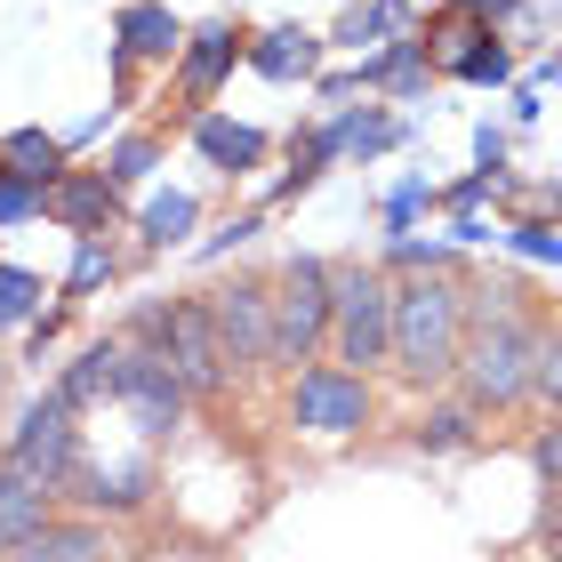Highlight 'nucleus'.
Masks as SVG:
<instances>
[{
  "mask_svg": "<svg viewBox=\"0 0 562 562\" xmlns=\"http://www.w3.org/2000/svg\"><path fill=\"white\" fill-rule=\"evenodd\" d=\"M33 305H41V281L0 266V322H33Z\"/></svg>",
  "mask_w": 562,
  "mask_h": 562,
  "instance_id": "obj_20",
  "label": "nucleus"
},
{
  "mask_svg": "<svg viewBox=\"0 0 562 562\" xmlns=\"http://www.w3.org/2000/svg\"><path fill=\"white\" fill-rule=\"evenodd\" d=\"M458 9H506V0H458Z\"/></svg>",
  "mask_w": 562,
  "mask_h": 562,
  "instance_id": "obj_32",
  "label": "nucleus"
},
{
  "mask_svg": "<svg viewBox=\"0 0 562 562\" xmlns=\"http://www.w3.org/2000/svg\"><path fill=\"white\" fill-rule=\"evenodd\" d=\"M225 72H234V24H210V33H193V48H186V97H210Z\"/></svg>",
  "mask_w": 562,
  "mask_h": 562,
  "instance_id": "obj_12",
  "label": "nucleus"
},
{
  "mask_svg": "<svg viewBox=\"0 0 562 562\" xmlns=\"http://www.w3.org/2000/svg\"><path fill=\"white\" fill-rule=\"evenodd\" d=\"M426 442H434V450L467 442V418H458V411H442V418H426Z\"/></svg>",
  "mask_w": 562,
  "mask_h": 562,
  "instance_id": "obj_30",
  "label": "nucleus"
},
{
  "mask_svg": "<svg viewBox=\"0 0 562 562\" xmlns=\"http://www.w3.org/2000/svg\"><path fill=\"white\" fill-rule=\"evenodd\" d=\"M210 329H217L225 362H266V346H273V297L266 290H225L210 305Z\"/></svg>",
  "mask_w": 562,
  "mask_h": 562,
  "instance_id": "obj_7",
  "label": "nucleus"
},
{
  "mask_svg": "<svg viewBox=\"0 0 562 562\" xmlns=\"http://www.w3.org/2000/svg\"><path fill=\"white\" fill-rule=\"evenodd\" d=\"M530 362H539V338H530L515 314H491V305H482V329L458 346V370H467L474 402H515L530 386Z\"/></svg>",
  "mask_w": 562,
  "mask_h": 562,
  "instance_id": "obj_2",
  "label": "nucleus"
},
{
  "mask_svg": "<svg viewBox=\"0 0 562 562\" xmlns=\"http://www.w3.org/2000/svg\"><path fill=\"white\" fill-rule=\"evenodd\" d=\"M113 394L137 411V426H177V411H186V386H177V370L161 362V353H121Z\"/></svg>",
  "mask_w": 562,
  "mask_h": 562,
  "instance_id": "obj_9",
  "label": "nucleus"
},
{
  "mask_svg": "<svg viewBox=\"0 0 562 562\" xmlns=\"http://www.w3.org/2000/svg\"><path fill=\"white\" fill-rule=\"evenodd\" d=\"M186 225H193V201H186V193H161V201L145 210V234L161 241V249H169V241H186Z\"/></svg>",
  "mask_w": 562,
  "mask_h": 562,
  "instance_id": "obj_19",
  "label": "nucleus"
},
{
  "mask_svg": "<svg viewBox=\"0 0 562 562\" xmlns=\"http://www.w3.org/2000/svg\"><path fill=\"white\" fill-rule=\"evenodd\" d=\"M322 329H329V273L314 258H297L290 273H281V297H273V346H266V362H305Z\"/></svg>",
  "mask_w": 562,
  "mask_h": 562,
  "instance_id": "obj_6",
  "label": "nucleus"
},
{
  "mask_svg": "<svg viewBox=\"0 0 562 562\" xmlns=\"http://www.w3.org/2000/svg\"><path fill=\"white\" fill-rule=\"evenodd\" d=\"M386 33H402V9H394V0H370V9L346 16V41H353V48H362V41H386Z\"/></svg>",
  "mask_w": 562,
  "mask_h": 562,
  "instance_id": "obj_21",
  "label": "nucleus"
},
{
  "mask_svg": "<svg viewBox=\"0 0 562 562\" xmlns=\"http://www.w3.org/2000/svg\"><path fill=\"white\" fill-rule=\"evenodd\" d=\"M97 554H105V539H97V530H81V522H72V530H33V539H24V554L16 562H97Z\"/></svg>",
  "mask_w": 562,
  "mask_h": 562,
  "instance_id": "obj_16",
  "label": "nucleus"
},
{
  "mask_svg": "<svg viewBox=\"0 0 562 562\" xmlns=\"http://www.w3.org/2000/svg\"><path fill=\"white\" fill-rule=\"evenodd\" d=\"M329 322H338V353L346 362H386V346H394V290L353 266V273L329 281Z\"/></svg>",
  "mask_w": 562,
  "mask_h": 562,
  "instance_id": "obj_3",
  "label": "nucleus"
},
{
  "mask_svg": "<svg viewBox=\"0 0 562 562\" xmlns=\"http://www.w3.org/2000/svg\"><path fill=\"white\" fill-rule=\"evenodd\" d=\"M530 386H547V394L562 402V338H554V346H539V362H530Z\"/></svg>",
  "mask_w": 562,
  "mask_h": 562,
  "instance_id": "obj_28",
  "label": "nucleus"
},
{
  "mask_svg": "<svg viewBox=\"0 0 562 562\" xmlns=\"http://www.w3.org/2000/svg\"><path fill=\"white\" fill-rule=\"evenodd\" d=\"M137 177H153V145H121L113 153V186H137Z\"/></svg>",
  "mask_w": 562,
  "mask_h": 562,
  "instance_id": "obj_26",
  "label": "nucleus"
},
{
  "mask_svg": "<svg viewBox=\"0 0 562 562\" xmlns=\"http://www.w3.org/2000/svg\"><path fill=\"white\" fill-rule=\"evenodd\" d=\"M9 467H24L41 491H57V482L81 474V442H72V402H65V394H48V402H33V411L16 418Z\"/></svg>",
  "mask_w": 562,
  "mask_h": 562,
  "instance_id": "obj_5",
  "label": "nucleus"
},
{
  "mask_svg": "<svg viewBox=\"0 0 562 562\" xmlns=\"http://www.w3.org/2000/svg\"><path fill=\"white\" fill-rule=\"evenodd\" d=\"M515 249H522V258H554V266H562V234H554V225H522Z\"/></svg>",
  "mask_w": 562,
  "mask_h": 562,
  "instance_id": "obj_27",
  "label": "nucleus"
},
{
  "mask_svg": "<svg viewBox=\"0 0 562 562\" xmlns=\"http://www.w3.org/2000/svg\"><path fill=\"white\" fill-rule=\"evenodd\" d=\"M0 161H9V177H24V186H48V177H57V137L16 130L9 145H0Z\"/></svg>",
  "mask_w": 562,
  "mask_h": 562,
  "instance_id": "obj_17",
  "label": "nucleus"
},
{
  "mask_svg": "<svg viewBox=\"0 0 562 562\" xmlns=\"http://www.w3.org/2000/svg\"><path fill=\"white\" fill-rule=\"evenodd\" d=\"M41 522H48V491H41L24 467H9V474H0V554L24 547Z\"/></svg>",
  "mask_w": 562,
  "mask_h": 562,
  "instance_id": "obj_10",
  "label": "nucleus"
},
{
  "mask_svg": "<svg viewBox=\"0 0 562 562\" xmlns=\"http://www.w3.org/2000/svg\"><path fill=\"white\" fill-rule=\"evenodd\" d=\"M41 210H57L65 225H105V210H113V177H48L41 186Z\"/></svg>",
  "mask_w": 562,
  "mask_h": 562,
  "instance_id": "obj_11",
  "label": "nucleus"
},
{
  "mask_svg": "<svg viewBox=\"0 0 562 562\" xmlns=\"http://www.w3.org/2000/svg\"><path fill=\"white\" fill-rule=\"evenodd\" d=\"M145 338L161 346V362L177 370V386H186V394L225 386V353H217L210 305H161V314H145Z\"/></svg>",
  "mask_w": 562,
  "mask_h": 562,
  "instance_id": "obj_4",
  "label": "nucleus"
},
{
  "mask_svg": "<svg viewBox=\"0 0 562 562\" xmlns=\"http://www.w3.org/2000/svg\"><path fill=\"white\" fill-rule=\"evenodd\" d=\"M554 491H562V482H554ZM554 530H562V498H554Z\"/></svg>",
  "mask_w": 562,
  "mask_h": 562,
  "instance_id": "obj_33",
  "label": "nucleus"
},
{
  "mask_svg": "<svg viewBox=\"0 0 562 562\" xmlns=\"http://www.w3.org/2000/svg\"><path fill=\"white\" fill-rule=\"evenodd\" d=\"M113 378H121V346H89L81 362L65 370V386H57V394L72 402V411H81V402H105V394H113Z\"/></svg>",
  "mask_w": 562,
  "mask_h": 562,
  "instance_id": "obj_15",
  "label": "nucleus"
},
{
  "mask_svg": "<svg viewBox=\"0 0 562 562\" xmlns=\"http://www.w3.org/2000/svg\"><path fill=\"white\" fill-rule=\"evenodd\" d=\"M41 210V186H24V177L0 169V225H16V217H33Z\"/></svg>",
  "mask_w": 562,
  "mask_h": 562,
  "instance_id": "obj_24",
  "label": "nucleus"
},
{
  "mask_svg": "<svg viewBox=\"0 0 562 562\" xmlns=\"http://www.w3.org/2000/svg\"><path fill=\"white\" fill-rule=\"evenodd\" d=\"M121 41H130L137 57H169V48L186 41V33H177V16H169V9H145V0H137V9L121 16Z\"/></svg>",
  "mask_w": 562,
  "mask_h": 562,
  "instance_id": "obj_18",
  "label": "nucleus"
},
{
  "mask_svg": "<svg viewBox=\"0 0 562 562\" xmlns=\"http://www.w3.org/2000/svg\"><path fill=\"white\" fill-rule=\"evenodd\" d=\"M458 346H467V290L442 273L411 281V290L394 297V362L418 378V386H434V378L458 370Z\"/></svg>",
  "mask_w": 562,
  "mask_h": 562,
  "instance_id": "obj_1",
  "label": "nucleus"
},
{
  "mask_svg": "<svg viewBox=\"0 0 562 562\" xmlns=\"http://www.w3.org/2000/svg\"><path fill=\"white\" fill-rule=\"evenodd\" d=\"M97 281H113V258L105 249H81V258H72V290H97Z\"/></svg>",
  "mask_w": 562,
  "mask_h": 562,
  "instance_id": "obj_29",
  "label": "nucleus"
},
{
  "mask_svg": "<svg viewBox=\"0 0 562 562\" xmlns=\"http://www.w3.org/2000/svg\"><path fill=\"white\" fill-rule=\"evenodd\" d=\"M314 57H322V48H314V33L281 24V33H266V41H258V57H249V65H258L266 81H305V72H314Z\"/></svg>",
  "mask_w": 562,
  "mask_h": 562,
  "instance_id": "obj_13",
  "label": "nucleus"
},
{
  "mask_svg": "<svg viewBox=\"0 0 562 562\" xmlns=\"http://www.w3.org/2000/svg\"><path fill=\"white\" fill-rule=\"evenodd\" d=\"M362 418H370L362 378H346V370H305V378H297V426H314V434H353Z\"/></svg>",
  "mask_w": 562,
  "mask_h": 562,
  "instance_id": "obj_8",
  "label": "nucleus"
},
{
  "mask_svg": "<svg viewBox=\"0 0 562 562\" xmlns=\"http://www.w3.org/2000/svg\"><path fill=\"white\" fill-rule=\"evenodd\" d=\"M474 41H482V33H474V9H467V16H450V24H442V33H434V57H442V65L458 72V57H467V48H474Z\"/></svg>",
  "mask_w": 562,
  "mask_h": 562,
  "instance_id": "obj_23",
  "label": "nucleus"
},
{
  "mask_svg": "<svg viewBox=\"0 0 562 562\" xmlns=\"http://www.w3.org/2000/svg\"><path fill=\"white\" fill-rule=\"evenodd\" d=\"M338 145H353V153H386V145H394V121H378V113H353L346 130H338Z\"/></svg>",
  "mask_w": 562,
  "mask_h": 562,
  "instance_id": "obj_22",
  "label": "nucleus"
},
{
  "mask_svg": "<svg viewBox=\"0 0 562 562\" xmlns=\"http://www.w3.org/2000/svg\"><path fill=\"white\" fill-rule=\"evenodd\" d=\"M193 137H201V153H210L217 169H258V161H266V137L241 130V121H201Z\"/></svg>",
  "mask_w": 562,
  "mask_h": 562,
  "instance_id": "obj_14",
  "label": "nucleus"
},
{
  "mask_svg": "<svg viewBox=\"0 0 562 562\" xmlns=\"http://www.w3.org/2000/svg\"><path fill=\"white\" fill-rule=\"evenodd\" d=\"M458 72H467V81H506V48H467Z\"/></svg>",
  "mask_w": 562,
  "mask_h": 562,
  "instance_id": "obj_25",
  "label": "nucleus"
},
{
  "mask_svg": "<svg viewBox=\"0 0 562 562\" xmlns=\"http://www.w3.org/2000/svg\"><path fill=\"white\" fill-rule=\"evenodd\" d=\"M539 474H547V482H562V426H547V434H539Z\"/></svg>",
  "mask_w": 562,
  "mask_h": 562,
  "instance_id": "obj_31",
  "label": "nucleus"
}]
</instances>
